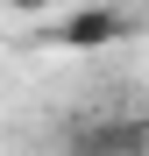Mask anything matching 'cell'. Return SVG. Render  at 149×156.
<instances>
[{"instance_id":"6da1fadb","label":"cell","mask_w":149,"mask_h":156,"mask_svg":"<svg viewBox=\"0 0 149 156\" xmlns=\"http://www.w3.org/2000/svg\"><path fill=\"white\" fill-rule=\"evenodd\" d=\"M71 149L78 156H149V128L142 121H92Z\"/></svg>"},{"instance_id":"7a4b0ae2","label":"cell","mask_w":149,"mask_h":156,"mask_svg":"<svg viewBox=\"0 0 149 156\" xmlns=\"http://www.w3.org/2000/svg\"><path fill=\"white\" fill-rule=\"evenodd\" d=\"M114 36H121V14H114V7H85V14H71V29H64L71 50H85V43H114Z\"/></svg>"},{"instance_id":"3957f363","label":"cell","mask_w":149,"mask_h":156,"mask_svg":"<svg viewBox=\"0 0 149 156\" xmlns=\"http://www.w3.org/2000/svg\"><path fill=\"white\" fill-rule=\"evenodd\" d=\"M7 7H14V14H50L57 0H7Z\"/></svg>"}]
</instances>
